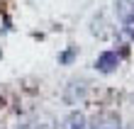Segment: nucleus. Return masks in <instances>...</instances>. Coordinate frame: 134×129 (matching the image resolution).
<instances>
[{
    "label": "nucleus",
    "instance_id": "nucleus-1",
    "mask_svg": "<svg viewBox=\"0 0 134 129\" xmlns=\"http://www.w3.org/2000/svg\"><path fill=\"white\" fill-rule=\"evenodd\" d=\"M122 63V54L117 49H105L98 59H95V68L100 71V73H115L117 68H120Z\"/></svg>",
    "mask_w": 134,
    "mask_h": 129
},
{
    "label": "nucleus",
    "instance_id": "nucleus-2",
    "mask_svg": "<svg viewBox=\"0 0 134 129\" xmlns=\"http://www.w3.org/2000/svg\"><path fill=\"white\" fill-rule=\"evenodd\" d=\"M85 95H88V85H85L83 80H71V83L64 88V102H66V105H78V102H83Z\"/></svg>",
    "mask_w": 134,
    "mask_h": 129
},
{
    "label": "nucleus",
    "instance_id": "nucleus-3",
    "mask_svg": "<svg viewBox=\"0 0 134 129\" xmlns=\"http://www.w3.org/2000/svg\"><path fill=\"white\" fill-rule=\"evenodd\" d=\"M88 129H122V122H120V115L117 112H100L90 119Z\"/></svg>",
    "mask_w": 134,
    "mask_h": 129
},
{
    "label": "nucleus",
    "instance_id": "nucleus-4",
    "mask_svg": "<svg viewBox=\"0 0 134 129\" xmlns=\"http://www.w3.org/2000/svg\"><path fill=\"white\" fill-rule=\"evenodd\" d=\"M115 42L120 44V46H124V49H127V46L134 42V15H132L129 20H124V22H122V27L117 29Z\"/></svg>",
    "mask_w": 134,
    "mask_h": 129
},
{
    "label": "nucleus",
    "instance_id": "nucleus-5",
    "mask_svg": "<svg viewBox=\"0 0 134 129\" xmlns=\"http://www.w3.org/2000/svg\"><path fill=\"white\" fill-rule=\"evenodd\" d=\"M27 129H59V119L49 112H39L32 122H27Z\"/></svg>",
    "mask_w": 134,
    "mask_h": 129
},
{
    "label": "nucleus",
    "instance_id": "nucleus-6",
    "mask_svg": "<svg viewBox=\"0 0 134 129\" xmlns=\"http://www.w3.org/2000/svg\"><path fill=\"white\" fill-rule=\"evenodd\" d=\"M112 10H115V17L120 22H124L134 15V0H115Z\"/></svg>",
    "mask_w": 134,
    "mask_h": 129
},
{
    "label": "nucleus",
    "instance_id": "nucleus-7",
    "mask_svg": "<svg viewBox=\"0 0 134 129\" xmlns=\"http://www.w3.org/2000/svg\"><path fill=\"white\" fill-rule=\"evenodd\" d=\"M61 129H88V119H85L83 112H71V115L64 119V124H61Z\"/></svg>",
    "mask_w": 134,
    "mask_h": 129
},
{
    "label": "nucleus",
    "instance_id": "nucleus-8",
    "mask_svg": "<svg viewBox=\"0 0 134 129\" xmlns=\"http://www.w3.org/2000/svg\"><path fill=\"white\" fill-rule=\"evenodd\" d=\"M73 59H76V46H71V49H66L64 54H59V63L61 66H68Z\"/></svg>",
    "mask_w": 134,
    "mask_h": 129
},
{
    "label": "nucleus",
    "instance_id": "nucleus-9",
    "mask_svg": "<svg viewBox=\"0 0 134 129\" xmlns=\"http://www.w3.org/2000/svg\"><path fill=\"white\" fill-rule=\"evenodd\" d=\"M17 129H27V124H22V127H17Z\"/></svg>",
    "mask_w": 134,
    "mask_h": 129
}]
</instances>
